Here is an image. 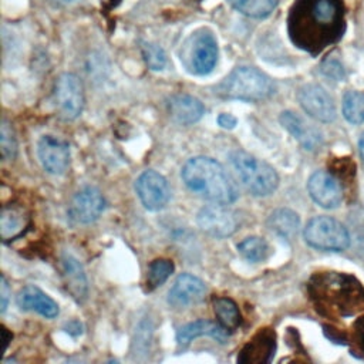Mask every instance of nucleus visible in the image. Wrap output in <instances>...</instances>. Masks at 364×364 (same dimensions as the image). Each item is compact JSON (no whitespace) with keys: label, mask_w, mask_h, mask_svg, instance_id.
Masks as SVG:
<instances>
[{"label":"nucleus","mask_w":364,"mask_h":364,"mask_svg":"<svg viewBox=\"0 0 364 364\" xmlns=\"http://www.w3.org/2000/svg\"><path fill=\"white\" fill-rule=\"evenodd\" d=\"M0 148H1V156L4 161L14 159L17 154V141L11 127L6 121H3L0 127Z\"/></svg>","instance_id":"obj_29"},{"label":"nucleus","mask_w":364,"mask_h":364,"mask_svg":"<svg viewBox=\"0 0 364 364\" xmlns=\"http://www.w3.org/2000/svg\"><path fill=\"white\" fill-rule=\"evenodd\" d=\"M17 304L21 310L36 311L47 318H54L58 314V304L36 286H26L17 294Z\"/></svg>","instance_id":"obj_18"},{"label":"nucleus","mask_w":364,"mask_h":364,"mask_svg":"<svg viewBox=\"0 0 364 364\" xmlns=\"http://www.w3.org/2000/svg\"><path fill=\"white\" fill-rule=\"evenodd\" d=\"M229 159L237 178L252 195L267 196L276 191L279 176L269 164L243 151L230 152Z\"/></svg>","instance_id":"obj_5"},{"label":"nucleus","mask_w":364,"mask_h":364,"mask_svg":"<svg viewBox=\"0 0 364 364\" xmlns=\"http://www.w3.org/2000/svg\"><path fill=\"white\" fill-rule=\"evenodd\" d=\"M53 98L64 119H75L84 108V90L80 78L73 73H64L54 82Z\"/></svg>","instance_id":"obj_8"},{"label":"nucleus","mask_w":364,"mask_h":364,"mask_svg":"<svg viewBox=\"0 0 364 364\" xmlns=\"http://www.w3.org/2000/svg\"><path fill=\"white\" fill-rule=\"evenodd\" d=\"M38 158L41 166L51 175H63L70 165L68 142L53 135H44L38 141Z\"/></svg>","instance_id":"obj_12"},{"label":"nucleus","mask_w":364,"mask_h":364,"mask_svg":"<svg viewBox=\"0 0 364 364\" xmlns=\"http://www.w3.org/2000/svg\"><path fill=\"white\" fill-rule=\"evenodd\" d=\"M57 1H60V3H64V4H67V3H71L73 0H57Z\"/></svg>","instance_id":"obj_38"},{"label":"nucleus","mask_w":364,"mask_h":364,"mask_svg":"<svg viewBox=\"0 0 364 364\" xmlns=\"http://www.w3.org/2000/svg\"><path fill=\"white\" fill-rule=\"evenodd\" d=\"M61 262L63 277L68 293L77 301H82L88 294V280L81 263L71 255H64Z\"/></svg>","instance_id":"obj_19"},{"label":"nucleus","mask_w":364,"mask_h":364,"mask_svg":"<svg viewBox=\"0 0 364 364\" xmlns=\"http://www.w3.org/2000/svg\"><path fill=\"white\" fill-rule=\"evenodd\" d=\"M239 253L249 262H263L269 255V245L263 237L249 236L237 245Z\"/></svg>","instance_id":"obj_26"},{"label":"nucleus","mask_w":364,"mask_h":364,"mask_svg":"<svg viewBox=\"0 0 364 364\" xmlns=\"http://www.w3.org/2000/svg\"><path fill=\"white\" fill-rule=\"evenodd\" d=\"M101 1H102L104 4H105V3H108V4H109V7H115L121 0H101Z\"/></svg>","instance_id":"obj_37"},{"label":"nucleus","mask_w":364,"mask_h":364,"mask_svg":"<svg viewBox=\"0 0 364 364\" xmlns=\"http://www.w3.org/2000/svg\"><path fill=\"white\" fill-rule=\"evenodd\" d=\"M181 175L193 193L213 203L229 205L239 198L237 186L229 173L209 156L191 158L183 165Z\"/></svg>","instance_id":"obj_3"},{"label":"nucleus","mask_w":364,"mask_h":364,"mask_svg":"<svg viewBox=\"0 0 364 364\" xmlns=\"http://www.w3.org/2000/svg\"><path fill=\"white\" fill-rule=\"evenodd\" d=\"M28 213L20 205L10 203L3 206L0 215V235L4 242L13 240L24 233L28 226Z\"/></svg>","instance_id":"obj_21"},{"label":"nucleus","mask_w":364,"mask_h":364,"mask_svg":"<svg viewBox=\"0 0 364 364\" xmlns=\"http://www.w3.org/2000/svg\"><path fill=\"white\" fill-rule=\"evenodd\" d=\"M173 272V263L169 259H155L151 262L146 274V287L154 290L159 287Z\"/></svg>","instance_id":"obj_28"},{"label":"nucleus","mask_w":364,"mask_h":364,"mask_svg":"<svg viewBox=\"0 0 364 364\" xmlns=\"http://www.w3.org/2000/svg\"><path fill=\"white\" fill-rule=\"evenodd\" d=\"M205 283L189 273H182L176 277L168 291V303L175 309H183L200 301L205 296Z\"/></svg>","instance_id":"obj_16"},{"label":"nucleus","mask_w":364,"mask_h":364,"mask_svg":"<svg viewBox=\"0 0 364 364\" xmlns=\"http://www.w3.org/2000/svg\"><path fill=\"white\" fill-rule=\"evenodd\" d=\"M353 341L357 346V350H360L364 354V314L354 323Z\"/></svg>","instance_id":"obj_32"},{"label":"nucleus","mask_w":364,"mask_h":364,"mask_svg":"<svg viewBox=\"0 0 364 364\" xmlns=\"http://www.w3.org/2000/svg\"><path fill=\"white\" fill-rule=\"evenodd\" d=\"M104 208L105 199L102 193L94 186H85L73 198L70 213L80 223H91L101 216Z\"/></svg>","instance_id":"obj_15"},{"label":"nucleus","mask_w":364,"mask_h":364,"mask_svg":"<svg viewBox=\"0 0 364 364\" xmlns=\"http://www.w3.org/2000/svg\"><path fill=\"white\" fill-rule=\"evenodd\" d=\"M168 111L171 118L181 125H192L203 115V104L188 94L172 95L168 101Z\"/></svg>","instance_id":"obj_17"},{"label":"nucleus","mask_w":364,"mask_h":364,"mask_svg":"<svg viewBox=\"0 0 364 364\" xmlns=\"http://www.w3.org/2000/svg\"><path fill=\"white\" fill-rule=\"evenodd\" d=\"M282 125L304 146V149L313 151L321 145V135L317 129L307 127L304 121L291 111H284L280 115Z\"/></svg>","instance_id":"obj_22"},{"label":"nucleus","mask_w":364,"mask_h":364,"mask_svg":"<svg viewBox=\"0 0 364 364\" xmlns=\"http://www.w3.org/2000/svg\"><path fill=\"white\" fill-rule=\"evenodd\" d=\"M343 114L351 124L364 122V92L348 91L343 98Z\"/></svg>","instance_id":"obj_27"},{"label":"nucleus","mask_w":364,"mask_h":364,"mask_svg":"<svg viewBox=\"0 0 364 364\" xmlns=\"http://www.w3.org/2000/svg\"><path fill=\"white\" fill-rule=\"evenodd\" d=\"M301 108L320 122H331L336 118V107L330 94L317 84H306L297 92Z\"/></svg>","instance_id":"obj_11"},{"label":"nucleus","mask_w":364,"mask_h":364,"mask_svg":"<svg viewBox=\"0 0 364 364\" xmlns=\"http://www.w3.org/2000/svg\"><path fill=\"white\" fill-rule=\"evenodd\" d=\"M307 189L311 199L324 209H334L341 203L343 189L338 181L326 171L314 172L307 182Z\"/></svg>","instance_id":"obj_13"},{"label":"nucleus","mask_w":364,"mask_h":364,"mask_svg":"<svg viewBox=\"0 0 364 364\" xmlns=\"http://www.w3.org/2000/svg\"><path fill=\"white\" fill-rule=\"evenodd\" d=\"M276 351V333L272 328H260L240 350L239 364L270 363Z\"/></svg>","instance_id":"obj_14"},{"label":"nucleus","mask_w":364,"mask_h":364,"mask_svg":"<svg viewBox=\"0 0 364 364\" xmlns=\"http://www.w3.org/2000/svg\"><path fill=\"white\" fill-rule=\"evenodd\" d=\"M240 14L252 18H264L273 13L277 0H228Z\"/></svg>","instance_id":"obj_24"},{"label":"nucleus","mask_w":364,"mask_h":364,"mask_svg":"<svg viewBox=\"0 0 364 364\" xmlns=\"http://www.w3.org/2000/svg\"><path fill=\"white\" fill-rule=\"evenodd\" d=\"M358 149H360V155L364 161V134L360 136V141H358Z\"/></svg>","instance_id":"obj_36"},{"label":"nucleus","mask_w":364,"mask_h":364,"mask_svg":"<svg viewBox=\"0 0 364 364\" xmlns=\"http://www.w3.org/2000/svg\"><path fill=\"white\" fill-rule=\"evenodd\" d=\"M181 61L198 75L209 74L218 61V41L209 30L193 33L185 43Z\"/></svg>","instance_id":"obj_7"},{"label":"nucleus","mask_w":364,"mask_h":364,"mask_svg":"<svg viewBox=\"0 0 364 364\" xmlns=\"http://www.w3.org/2000/svg\"><path fill=\"white\" fill-rule=\"evenodd\" d=\"M304 240L314 249L341 252L350 246L347 228L330 216H317L309 220L303 232Z\"/></svg>","instance_id":"obj_6"},{"label":"nucleus","mask_w":364,"mask_h":364,"mask_svg":"<svg viewBox=\"0 0 364 364\" xmlns=\"http://www.w3.org/2000/svg\"><path fill=\"white\" fill-rule=\"evenodd\" d=\"M9 296H10V289H9L7 280L4 276H1V280H0V311L1 313H4L7 309Z\"/></svg>","instance_id":"obj_33"},{"label":"nucleus","mask_w":364,"mask_h":364,"mask_svg":"<svg viewBox=\"0 0 364 364\" xmlns=\"http://www.w3.org/2000/svg\"><path fill=\"white\" fill-rule=\"evenodd\" d=\"M215 92L228 100L262 101L274 92V84L257 68L240 65L215 87Z\"/></svg>","instance_id":"obj_4"},{"label":"nucleus","mask_w":364,"mask_h":364,"mask_svg":"<svg viewBox=\"0 0 364 364\" xmlns=\"http://www.w3.org/2000/svg\"><path fill=\"white\" fill-rule=\"evenodd\" d=\"M218 124L225 129H233L237 124V119L232 114H220L218 117Z\"/></svg>","instance_id":"obj_34"},{"label":"nucleus","mask_w":364,"mask_h":364,"mask_svg":"<svg viewBox=\"0 0 364 364\" xmlns=\"http://www.w3.org/2000/svg\"><path fill=\"white\" fill-rule=\"evenodd\" d=\"M310 291L317 309H323L328 316L351 317L364 311V289L351 276L340 273L317 276L310 283Z\"/></svg>","instance_id":"obj_2"},{"label":"nucleus","mask_w":364,"mask_h":364,"mask_svg":"<svg viewBox=\"0 0 364 364\" xmlns=\"http://www.w3.org/2000/svg\"><path fill=\"white\" fill-rule=\"evenodd\" d=\"M213 311L218 317V321L228 328L229 331H233L240 324V313L236 306V303L229 297H218L213 301Z\"/></svg>","instance_id":"obj_25"},{"label":"nucleus","mask_w":364,"mask_h":364,"mask_svg":"<svg viewBox=\"0 0 364 364\" xmlns=\"http://www.w3.org/2000/svg\"><path fill=\"white\" fill-rule=\"evenodd\" d=\"M11 333L4 327V326H1V338H3V353L7 350V347H9V343L11 341Z\"/></svg>","instance_id":"obj_35"},{"label":"nucleus","mask_w":364,"mask_h":364,"mask_svg":"<svg viewBox=\"0 0 364 364\" xmlns=\"http://www.w3.org/2000/svg\"><path fill=\"white\" fill-rule=\"evenodd\" d=\"M344 13L343 0H294L287 17L289 37L316 55L343 37Z\"/></svg>","instance_id":"obj_1"},{"label":"nucleus","mask_w":364,"mask_h":364,"mask_svg":"<svg viewBox=\"0 0 364 364\" xmlns=\"http://www.w3.org/2000/svg\"><path fill=\"white\" fill-rule=\"evenodd\" d=\"M299 225L300 220L297 213L284 208L273 210L267 218V228L284 239L294 237L299 230Z\"/></svg>","instance_id":"obj_23"},{"label":"nucleus","mask_w":364,"mask_h":364,"mask_svg":"<svg viewBox=\"0 0 364 364\" xmlns=\"http://www.w3.org/2000/svg\"><path fill=\"white\" fill-rule=\"evenodd\" d=\"M202 336L212 337L219 343H226L229 338V330L225 328L220 323H215L210 320H196L182 326L176 333V340L181 344H186L193 338Z\"/></svg>","instance_id":"obj_20"},{"label":"nucleus","mask_w":364,"mask_h":364,"mask_svg":"<svg viewBox=\"0 0 364 364\" xmlns=\"http://www.w3.org/2000/svg\"><path fill=\"white\" fill-rule=\"evenodd\" d=\"M321 73H323L326 77H328V78H331V80H334V81H341V80L344 78V75H346V71H344L343 64L340 63L338 58H336V57H333V55L327 57V58L323 61V64H321Z\"/></svg>","instance_id":"obj_31"},{"label":"nucleus","mask_w":364,"mask_h":364,"mask_svg":"<svg viewBox=\"0 0 364 364\" xmlns=\"http://www.w3.org/2000/svg\"><path fill=\"white\" fill-rule=\"evenodd\" d=\"M196 220L199 228L205 233L218 239L228 237L233 235L237 229L236 215L220 203H213L202 208L198 213Z\"/></svg>","instance_id":"obj_10"},{"label":"nucleus","mask_w":364,"mask_h":364,"mask_svg":"<svg viewBox=\"0 0 364 364\" xmlns=\"http://www.w3.org/2000/svg\"><path fill=\"white\" fill-rule=\"evenodd\" d=\"M135 191L139 200L148 210L162 209L171 196L166 179L152 169L145 171L138 176L135 182Z\"/></svg>","instance_id":"obj_9"},{"label":"nucleus","mask_w":364,"mask_h":364,"mask_svg":"<svg viewBox=\"0 0 364 364\" xmlns=\"http://www.w3.org/2000/svg\"><path fill=\"white\" fill-rule=\"evenodd\" d=\"M142 55L146 65L154 71L162 70L166 64V55L164 50L156 44L142 43Z\"/></svg>","instance_id":"obj_30"}]
</instances>
